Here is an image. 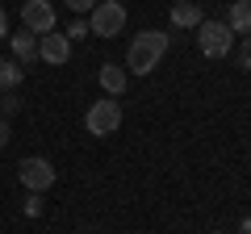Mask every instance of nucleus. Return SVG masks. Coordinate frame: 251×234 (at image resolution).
I'll list each match as a JSON object with an SVG mask.
<instances>
[{
  "label": "nucleus",
  "instance_id": "f257e3e1",
  "mask_svg": "<svg viewBox=\"0 0 251 234\" xmlns=\"http://www.w3.org/2000/svg\"><path fill=\"white\" fill-rule=\"evenodd\" d=\"M168 46H172V34H163V29H143V34H134V42L126 46V71L151 75L155 67L163 63Z\"/></svg>",
  "mask_w": 251,
  "mask_h": 234
},
{
  "label": "nucleus",
  "instance_id": "f03ea898",
  "mask_svg": "<svg viewBox=\"0 0 251 234\" xmlns=\"http://www.w3.org/2000/svg\"><path fill=\"white\" fill-rule=\"evenodd\" d=\"M197 50L205 59H226L234 50V34L226 21H201L197 25Z\"/></svg>",
  "mask_w": 251,
  "mask_h": 234
},
{
  "label": "nucleus",
  "instance_id": "7ed1b4c3",
  "mask_svg": "<svg viewBox=\"0 0 251 234\" xmlns=\"http://www.w3.org/2000/svg\"><path fill=\"white\" fill-rule=\"evenodd\" d=\"M84 126H88V134H97V138L117 134V130H122V105H117L113 96L92 100V105H88V113H84Z\"/></svg>",
  "mask_w": 251,
  "mask_h": 234
},
{
  "label": "nucleus",
  "instance_id": "20e7f679",
  "mask_svg": "<svg viewBox=\"0 0 251 234\" xmlns=\"http://www.w3.org/2000/svg\"><path fill=\"white\" fill-rule=\"evenodd\" d=\"M126 29V4L122 0H100L97 9L88 13V34L97 38H113Z\"/></svg>",
  "mask_w": 251,
  "mask_h": 234
},
{
  "label": "nucleus",
  "instance_id": "39448f33",
  "mask_svg": "<svg viewBox=\"0 0 251 234\" xmlns=\"http://www.w3.org/2000/svg\"><path fill=\"white\" fill-rule=\"evenodd\" d=\"M54 176H59V171H54V163L42 159V155H29V159L17 163V180L25 184L29 192H38V197H42V192L54 184Z\"/></svg>",
  "mask_w": 251,
  "mask_h": 234
},
{
  "label": "nucleus",
  "instance_id": "423d86ee",
  "mask_svg": "<svg viewBox=\"0 0 251 234\" xmlns=\"http://www.w3.org/2000/svg\"><path fill=\"white\" fill-rule=\"evenodd\" d=\"M21 25L29 29V34H50L54 29V4L50 0H25V4H21Z\"/></svg>",
  "mask_w": 251,
  "mask_h": 234
},
{
  "label": "nucleus",
  "instance_id": "0eeeda50",
  "mask_svg": "<svg viewBox=\"0 0 251 234\" xmlns=\"http://www.w3.org/2000/svg\"><path fill=\"white\" fill-rule=\"evenodd\" d=\"M38 59L42 63H50V67H63L67 59H72V42H67V34H42L38 38Z\"/></svg>",
  "mask_w": 251,
  "mask_h": 234
},
{
  "label": "nucleus",
  "instance_id": "6e6552de",
  "mask_svg": "<svg viewBox=\"0 0 251 234\" xmlns=\"http://www.w3.org/2000/svg\"><path fill=\"white\" fill-rule=\"evenodd\" d=\"M97 84L105 88V96H122L126 92V84H130V71L126 67H117V63H100V71H97Z\"/></svg>",
  "mask_w": 251,
  "mask_h": 234
},
{
  "label": "nucleus",
  "instance_id": "1a4fd4ad",
  "mask_svg": "<svg viewBox=\"0 0 251 234\" xmlns=\"http://www.w3.org/2000/svg\"><path fill=\"white\" fill-rule=\"evenodd\" d=\"M9 46H13V59H17L21 67L38 59V34H29V29H17V34H9Z\"/></svg>",
  "mask_w": 251,
  "mask_h": 234
},
{
  "label": "nucleus",
  "instance_id": "9d476101",
  "mask_svg": "<svg viewBox=\"0 0 251 234\" xmlns=\"http://www.w3.org/2000/svg\"><path fill=\"white\" fill-rule=\"evenodd\" d=\"M201 4L197 0H176V4H172V25L176 29H197L201 25Z\"/></svg>",
  "mask_w": 251,
  "mask_h": 234
},
{
  "label": "nucleus",
  "instance_id": "9b49d317",
  "mask_svg": "<svg viewBox=\"0 0 251 234\" xmlns=\"http://www.w3.org/2000/svg\"><path fill=\"white\" fill-rule=\"evenodd\" d=\"M226 25H230V34L251 38V0H234L230 13H226Z\"/></svg>",
  "mask_w": 251,
  "mask_h": 234
},
{
  "label": "nucleus",
  "instance_id": "f8f14e48",
  "mask_svg": "<svg viewBox=\"0 0 251 234\" xmlns=\"http://www.w3.org/2000/svg\"><path fill=\"white\" fill-rule=\"evenodd\" d=\"M21 80H25V67L17 59H0V92H17Z\"/></svg>",
  "mask_w": 251,
  "mask_h": 234
},
{
  "label": "nucleus",
  "instance_id": "ddd939ff",
  "mask_svg": "<svg viewBox=\"0 0 251 234\" xmlns=\"http://www.w3.org/2000/svg\"><path fill=\"white\" fill-rule=\"evenodd\" d=\"M63 34H67V42H75V38H88V21H84V17H72Z\"/></svg>",
  "mask_w": 251,
  "mask_h": 234
},
{
  "label": "nucleus",
  "instance_id": "4468645a",
  "mask_svg": "<svg viewBox=\"0 0 251 234\" xmlns=\"http://www.w3.org/2000/svg\"><path fill=\"white\" fill-rule=\"evenodd\" d=\"M17 109H21V100L13 96V92H4V100H0V117H13Z\"/></svg>",
  "mask_w": 251,
  "mask_h": 234
},
{
  "label": "nucleus",
  "instance_id": "2eb2a0df",
  "mask_svg": "<svg viewBox=\"0 0 251 234\" xmlns=\"http://www.w3.org/2000/svg\"><path fill=\"white\" fill-rule=\"evenodd\" d=\"M63 4H67L75 17H80V13H92V9H97V0H63Z\"/></svg>",
  "mask_w": 251,
  "mask_h": 234
},
{
  "label": "nucleus",
  "instance_id": "dca6fc26",
  "mask_svg": "<svg viewBox=\"0 0 251 234\" xmlns=\"http://www.w3.org/2000/svg\"><path fill=\"white\" fill-rule=\"evenodd\" d=\"M42 213V197L38 192H29V201H25V217H38Z\"/></svg>",
  "mask_w": 251,
  "mask_h": 234
},
{
  "label": "nucleus",
  "instance_id": "f3484780",
  "mask_svg": "<svg viewBox=\"0 0 251 234\" xmlns=\"http://www.w3.org/2000/svg\"><path fill=\"white\" fill-rule=\"evenodd\" d=\"M239 67L251 71V38H243V50H239Z\"/></svg>",
  "mask_w": 251,
  "mask_h": 234
},
{
  "label": "nucleus",
  "instance_id": "a211bd4d",
  "mask_svg": "<svg viewBox=\"0 0 251 234\" xmlns=\"http://www.w3.org/2000/svg\"><path fill=\"white\" fill-rule=\"evenodd\" d=\"M9 138H13V130H9V117H0V146L9 142Z\"/></svg>",
  "mask_w": 251,
  "mask_h": 234
},
{
  "label": "nucleus",
  "instance_id": "6ab92c4d",
  "mask_svg": "<svg viewBox=\"0 0 251 234\" xmlns=\"http://www.w3.org/2000/svg\"><path fill=\"white\" fill-rule=\"evenodd\" d=\"M0 38H9V13L0 9Z\"/></svg>",
  "mask_w": 251,
  "mask_h": 234
},
{
  "label": "nucleus",
  "instance_id": "aec40b11",
  "mask_svg": "<svg viewBox=\"0 0 251 234\" xmlns=\"http://www.w3.org/2000/svg\"><path fill=\"white\" fill-rule=\"evenodd\" d=\"M239 234H251V213H247V217L239 222Z\"/></svg>",
  "mask_w": 251,
  "mask_h": 234
},
{
  "label": "nucleus",
  "instance_id": "412c9836",
  "mask_svg": "<svg viewBox=\"0 0 251 234\" xmlns=\"http://www.w3.org/2000/svg\"><path fill=\"white\" fill-rule=\"evenodd\" d=\"M209 234H222V230H209Z\"/></svg>",
  "mask_w": 251,
  "mask_h": 234
}]
</instances>
